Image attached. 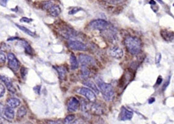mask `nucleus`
Listing matches in <instances>:
<instances>
[{
  "mask_svg": "<svg viewBox=\"0 0 174 124\" xmlns=\"http://www.w3.org/2000/svg\"><path fill=\"white\" fill-rule=\"evenodd\" d=\"M79 101L75 97H72L70 99L67 103V109L70 112H75L79 107Z\"/></svg>",
  "mask_w": 174,
  "mask_h": 124,
  "instance_id": "1a4fd4ad",
  "label": "nucleus"
},
{
  "mask_svg": "<svg viewBox=\"0 0 174 124\" xmlns=\"http://www.w3.org/2000/svg\"><path fill=\"white\" fill-rule=\"evenodd\" d=\"M7 60L9 67L12 71L17 72L19 69L20 64L15 54L14 53H9L7 55Z\"/></svg>",
  "mask_w": 174,
  "mask_h": 124,
  "instance_id": "20e7f679",
  "label": "nucleus"
},
{
  "mask_svg": "<svg viewBox=\"0 0 174 124\" xmlns=\"http://www.w3.org/2000/svg\"><path fill=\"white\" fill-rule=\"evenodd\" d=\"M78 92L79 94L84 95V97H86L90 102H94L96 99V94L90 89L83 88L78 90Z\"/></svg>",
  "mask_w": 174,
  "mask_h": 124,
  "instance_id": "0eeeda50",
  "label": "nucleus"
},
{
  "mask_svg": "<svg viewBox=\"0 0 174 124\" xmlns=\"http://www.w3.org/2000/svg\"><path fill=\"white\" fill-rule=\"evenodd\" d=\"M22 45L24 47L26 53L31 55L33 54V48H31V47L28 42H26V41H23V42H22Z\"/></svg>",
  "mask_w": 174,
  "mask_h": 124,
  "instance_id": "4be33fe9",
  "label": "nucleus"
},
{
  "mask_svg": "<svg viewBox=\"0 0 174 124\" xmlns=\"http://www.w3.org/2000/svg\"><path fill=\"white\" fill-rule=\"evenodd\" d=\"M91 112L96 115H100L103 113V108L98 103H94L90 107Z\"/></svg>",
  "mask_w": 174,
  "mask_h": 124,
  "instance_id": "ddd939ff",
  "label": "nucleus"
},
{
  "mask_svg": "<svg viewBox=\"0 0 174 124\" xmlns=\"http://www.w3.org/2000/svg\"><path fill=\"white\" fill-rule=\"evenodd\" d=\"M96 82L98 85L99 89L101 92L104 99L107 102L113 100L114 97V90L111 85L106 83L103 81L100 78L97 77L96 78Z\"/></svg>",
  "mask_w": 174,
  "mask_h": 124,
  "instance_id": "f03ea898",
  "label": "nucleus"
},
{
  "mask_svg": "<svg viewBox=\"0 0 174 124\" xmlns=\"http://www.w3.org/2000/svg\"><path fill=\"white\" fill-rule=\"evenodd\" d=\"M34 90L36 91V92L38 94H40V91H41V86H37L34 88Z\"/></svg>",
  "mask_w": 174,
  "mask_h": 124,
  "instance_id": "c9c22d12",
  "label": "nucleus"
},
{
  "mask_svg": "<svg viewBox=\"0 0 174 124\" xmlns=\"http://www.w3.org/2000/svg\"><path fill=\"white\" fill-rule=\"evenodd\" d=\"M107 3H110V4H120V3H122L124 1H122V0H120V1H106Z\"/></svg>",
  "mask_w": 174,
  "mask_h": 124,
  "instance_id": "2f4dec72",
  "label": "nucleus"
},
{
  "mask_svg": "<svg viewBox=\"0 0 174 124\" xmlns=\"http://www.w3.org/2000/svg\"><path fill=\"white\" fill-rule=\"evenodd\" d=\"M124 44L128 51L132 55H137L141 51L142 44L141 39L137 37H127L124 40Z\"/></svg>",
  "mask_w": 174,
  "mask_h": 124,
  "instance_id": "f257e3e1",
  "label": "nucleus"
},
{
  "mask_svg": "<svg viewBox=\"0 0 174 124\" xmlns=\"http://www.w3.org/2000/svg\"><path fill=\"white\" fill-rule=\"evenodd\" d=\"M4 108L3 105L0 103V116L3 114V113H4Z\"/></svg>",
  "mask_w": 174,
  "mask_h": 124,
  "instance_id": "e433bc0d",
  "label": "nucleus"
},
{
  "mask_svg": "<svg viewBox=\"0 0 174 124\" xmlns=\"http://www.w3.org/2000/svg\"><path fill=\"white\" fill-rule=\"evenodd\" d=\"M70 124H84V121L81 119H76L75 120H73Z\"/></svg>",
  "mask_w": 174,
  "mask_h": 124,
  "instance_id": "c756f323",
  "label": "nucleus"
},
{
  "mask_svg": "<svg viewBox=\"0 0 174 124\" xmlns=\"http://www.w3.org/2000/svg\"><path fill=\"white\" fill-rule=\"evenodd\" d=\"M81 10H82V9L80 8V7H75L73 9H72L71 10H70L69 13L70 15H74V14H75V13H76L77 12H78L79 11H80Z\"/></svg>",
  "mask_w": 174,
  "mask_h": 124,
  "instance_id": "bb28decb",
  "label": "nucleus"
},
{
  "mask_svg": "<svg viewBox=\"0 0 174 124\" xmlns=\"http://www.w3.org/2000/svg\"><path fill=\"white\" fill-rule=\"evenodd\" d=\"M4 114L7 118L9 119H12L14 118L15 111L13 109V108L9 106H7L4 109Z\"/></svg>",
  "mask_w": 174,
  "mask_h": 124,
  "instance_id": "2eb2a0df",
  "label": "nucleus"
},
{
  "mask_svg": "<svg viewBox=\"0 0 174 124\" xmlns=\"http://www.w3.org/2000/svg\"><path fill=\"white\" fill-rule=\"evenodd\" d=\"M161 37L167 42H172L173 40V31H168L167 30H161Z\"/></svg>",
  "mask_w": 174,
  "mask_h": 124,
  "instance_id": "f8f14e48",
  "label": "nucleus"
},
{
  "mask_svg": "<svg viewBox=\"0 0 174 124\" xmlns=\"http://www.w3.org/2000/svg\"><path fill=\"white\" fill-rule=\"evenodd\" d=\"M133 116V112L127 109L125 107L122 106L121 108V111H120L119 116H118V119L120 120H122V121L129 120L132 119Z\"/></svg>",
  "mask_w": 174,
  "mask_h": 124,
  "instance_id": "6e6552de",
  "label": "nucleus"
},
{
  "mask_svg": "<svg viewBox=\"0 0 174 124\" xmlns=\"http://www.w3.org/2000/svg\"><path fill=\"white\" fill-rule=\"evenodd\" d=\"M170 77L169 76V78H168V79H167V81H166V82H165V84L163 85V91H165L166 89L167 88V87L169 86V83H170Z\"/></svg>",
  "mask_w": 174,
  "mask_h": 124,
  "instance_id": "72a5a7b5",
  "label": "nucleus"
},
{
  "mask_svg": "<svg viewBox=\"0 0 174 124\" xmlns=\"http://www.w3.org/2000/svg\"><path fill=\"white\" fill-rule=\"evenodd\" d=\"M21 76L22 78H24L25 76L27 74V69L24 67H22L21 69Z\"/></svg>",
  "mask_w": 174,
  "mask_h": 124,
  "instance_id": "c85d7f7f",
  "label": "nucleus"
},
{
  "mask_svg": "<svg viewBox=\"0 0 174 124\" xmlns=\"http://www.w3.org/2000/svg\"><path fill=\"white\" fill-rule=\"evenodd\" d=\"M89 26L92 30H98L100 31H106L110 27L109 23L103 19L93 20L89 24Z\"/></svg>",
  "mask_w": 174,
  "mask_h": 124,
  "instance_id": "7ed1b4c3",
  "label": "nucleus"
},
{
  "mask_svg": "<svg viewBox=\"0 0 174 124\" xmlns=\"http://www.w3.org/2000/svg\"><path fill=\"white\" fill-rule=\"evenodd\" d=\"M6 60V57L5 54L3 51H0V63H1V64L5 63Z\"/></svg>",
  "mask_w": 174,
  "mask_h": 124,
  "instance_id": "393cba45",
  "label": "nucleus"
},
{
  "mask_svg": "<svg viewBox=\"0 0 174 124\" xmlns=\"http://www.w3.org/2000/svg\"><path fill=\"white\" fill-rule=\"evenodd\" d=\"M109 54L112 57L117 59H120L124 56V51L118 47H113L110 49Z\"/></svg>",
  "mask_w": 174,
  "mask_h": 124,
  "instance_id": "9d476101",
  "label": "nucleus"
},
{
  "mask_svg": "<svg viewBox=\"0 0 174 124\" xmlns=\"http://www.w3.org/2000/svg\"><path fill=\"white\" fill-rule=\"evenodd\" d=\"M83 84L87 86L89 88L92 89L93 91L96 92V94H99V89L97 88V86L96 85V84L93 83V82H92V81L90 80H87V81H84L83 82Z\"/></svg>",
  "mask_w": 174,
  "mask_h": 124,
  "instance_id": "a211bd4d",
  "label": "nucleus"
},
{
  "mask_svg": "<svg viewBox=\"0 0 174 124\" xmlns=\"http://www.w3.org/2000/svg\"><path fill=\"white\" fill-rule=\"evenodd\" d=\"M70 62L71 64V68L72 70H75L78 67V62L76 56L73 53H72L70 57Z\"/></svg>",
  "mask_w": 174,
  "mask_h": 124,
  "instance_id": "6ab92c4d",
  "label": "nucleus"
},
{
  "mask_svg": "<svg viewBox=\"0 0 174 124\" xmlns=\"http://www.w3.org/2000/svg\"><path fill=\"white\" fill-rule=\"evenodd\" d=\"M0 80H1L4 84V85L6 86L7 89L9 90V91L11 92L12 93H14V94L16 92V89H15L14 86H13L12 82L9 78H8L6 76L0 75Z\"/></svg>",
  "mask_w": 174,
  "mask_h": 124,
  "instance_id": "9b49d317",
  "label": "nucleus"
},
{
  "mask_svg": "<svg viewBox=\"0 0 174 124\" xmlns=\"http://www.w3.org/2000/svg\"><path fill=\"white\" fill-rule=\"evenodd\" d=\"M20 21L23 22H26V23H30V22H33V19H28V18H26V17H23V18L21 19Z\"/></svg>",
  "mask_w": 174,
  "mask_h": 124,
  "instance_id": "473e14b6",
  "label": "nucleus"
},
{
  "mask_svg": "<svg viewBox=\"0 0 174 124\" xmlns=\"http://www.w3.org/2000/svg\"><path fill=\"white\" fill-rule=\"evenodd\" d=\"M56 71L59 74V77L60 79L64 80L67 75L66 68L64 66H58L55 67Z\"/></svg>",
  "mask_w": 174,
  "mask_h": 124,
  "instance_id": "dca6fc26",
  "label": "nucleus"
},
{
  "mask_svg": "<svg viewBox=\"0 0 174 124\" xmlns=\"http://www.w3.org/2000/svg\"><path fill=\"white\" fill-rule=\"evenodd\" d=\"M75 116L73 114H70L67 116L64 120V124H70L75 120Z\"/></svg>",
  "mask_w": 174,
  "mask_h": 124,
  "instance_id": "b1692460",
  "label": "nucleus"
},
{
  "mask_svg": "<svg viewBox=\"0 0 174 124\" xmlns=\"http://www.w3.org/2000/svg\"><path fill=\"white\" fill-rule=\"evenodd\" d=\"M68 46L71 50L75 51H86L87 49L86 45L79 40H69Z\"/></svg>",
  "mask_w": 174,
  "mask_h": 124,
  "instance_id": "423d86ee",
  "label": "nucleus"
},
{
  "mask_svg": "<svg viewBox=\"0 0 174 124\" xmlns=\"http://www.w3.org/2000/svg\"><path fill=\"white\" fill-rule=\"evenodd\" d=\"M79 62L81 67H87L88 65H94L96 64L95 59L89 55L80 54L79 56Z\"/></svg>",
  "mask_w": 174,
  "mask_h": 124,
  "instance_id": "39448f33",
  "label": "nucleus"
},
{
  "mask_svg": "<svg viewBox=\"0 0 174 124\" xmlns=\"http://www.w3.org/2000/svg\"><path fill=\"white\" fill-rule=\"evenodd\" d=\"M7 103L8 105V106L12 108H15L18 107L20 105L21 102L19 99L11 98L7 100Z\"/></svg>",
  "mask_w": 174,
  "mask_h": 124,
  "instance_id": "f3484780",
  "label": "nucleus"
},
{
  "mask_svg": "<svg viewBox=\"0 0 174 124\" xmlns=\"http://www.w3.org/2000/svg\"><path fill=\"white\" fill-rule=\"evenodd\" d=\"M150 4H152V6H153V5H155L156 4V2L155 1H150V3H149Z\"/></svg>",
  "mask_w": 174,
  "mask_h": 124,
  "instance_id": "ea45409f",
  "label": "nucleus"
},
{
  "mask_svg": "<svg viewBox=\"0 0 174 124\" xmlns=\"http://www.w3.org/2000/svg\"><path fill=\"white\" fill-rule=\"evenodd\" d=\"M26 109L24 106L20 107L17 111V117L22 118L26 114Z\"/></svg>",
  "mask_w": 174,
  "mask_h": 124,
  "instance_id": "5701e85b",
  "label": "nucleus"
},
{
  "mask_svg": "<svg viewBox=\"0 0 174 124\" xmlns=\"http://www.w3.org/2000/svg\"><path fill=\"white\" fill-rule=\"evenodd\" d=\"M53 5V3L51 2V1H47V2H45L43 6V7L44 9H46V10H48L51 6Z\"/></svg>",
  "mask_w": 174,
  "mask_h": 124,
  "instance_id": "cd10ccee",
  "label": "nucleus"
},
{
  "mask_svg": "<svg viewBox=\"0 0 174 124\" xmlns=\"http://www.w3.org/2000/svg\"><path fill=\"white\" fill-rule=\"evenodd\" d=\"M48 124H61V122L59 121H49Z\"/></svg>",
  "mask_w": 174,
  "mask_h": 124,
  "instance_id": "4c0bfd02",
  "label": "nucleus"
},
{
  "mask_svg": "<svg viewBox=\"0 0 174 124\" xmlns=\"http://www.w3.org/2000/svg\"><path fill=\"white\" fill-rule=\"evenodd\" d=\"M162 81H163V78H162L161 76H159L158 78V79H157L156 85H158V86L160 85L161 84Z\"/></svg>",
  "mask_w": 174,
  "mask_h": 124,
  "instance_id": "f704fd0d",
  "label": "nucleus"
},
{
  "mask_svg": "<svg viewBox=\"0 0 174 124\" xmlns=\"http://www.w3.org/2000/svg\"><path fill=\"white\" fill-rule=\"evenodd\" d=\"M155 99L154 97L150 98V99L149 100V104H152V103H153V102H155Z\"/></svg>",
  "mask_w": 174,
  "mask_h": 124,
  "instance_id": "58836bf2",
  "label": "nucleus"
},
{
  "mask_svg": "<svg viewBox=\"0 0 174 124\" xmlns=\"http://www.w3.org/2000/svg\"><path fill=\"white\" fill-rule=\"evenodd\" d=\"M6 92V89L3 85L0 84V99L3 97Z\"/></svg>",
  "mask_w": 174,
  "mask_h": 124,
  "instance_id": "a878e982",
  "label": "nucleus"
},
{
  "mask_svg": "<svg viewBox=\"0 0 174 124\" xmlns=\"http://www.w3.org/2000/svg\"><path fill=\"white\" fill-rule=\"evenodd\" d=\"M81 77L83 78H87L90 75V71L88 69L87 67H81Z\"/></svg>",
  "mask_w": 174,
  "mask_h": 124,
  "instance_id": "412c9836",
  "label": "nucleus"
},
{
  "mask_svg": "<svg viewBox=\"0 0 174 124\" xmlns=\"http://www.w3.org/2000/svg\"><path fill=\"white\" fill-rule=\"evenodd\" d=\"M50 14L53 17H58L61 12V9L58 5H52L48 9Z\"/></svg>",
  "mask_w": 174,
  "mask_h": 124,
  "instance_id": "4468645a",
  "label": "nucleus"
},
{
  "mask_svg": "<svg viewBox=\"0 0 174 124\" xmlns=\"http://www.w3.org/2000/svg\"><path fill=\"white\" fill-rule=\"evenodd\" d=\"M16 25L17 26V27H18L23 32H24V33H26V34H28L31 37H36V34L34 33H33V31H30L29 29L28 28H26V27H25L24 26H21V25H17V24H16Z\"/></svg>",
  "mask_w": 174,
  "mask_h": 124,
  "instance_id": "aec40b11",
  "label": "nucleus"
},
{
  "mask_svg": "<svg viewBox=\"0 0 174 124\" xmlns=\"http://www.w3.org/2000/svg\"><path fill=\"white\" fill-rule=\"evenodd\" d=\"M161 59V54L160 53H158L156 56V64H159Z\"/></svg>",
  "mask_w": 174,
  "mask_h": 124,
  "instance_id": "7c9ffc66",
  "label": "nucleus"
}]
</instances>
